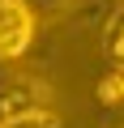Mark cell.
<instances>
[{
	"instance_id": "1",
	"label": "cell",
	"mask_w": 124,
	"mask_h": 128,
	"mask_svg": "<svg viewBox=\"0 0 124 128\" xmlns=\"http://www.w3.org/2000/svg\"><path fill=\"white\" fill-rule=\"evenodd\" d=\"M51 102V90L30 77V73H5L0 77V128H9L13 120L30 115V111H43Z\"/></svg>"
},
{
	"instance_id": "2",
	"label": "cell",
	"mask_w": 124,
	"mask_h": 128,
	"mask_svg": "<svg viewBox=\"0 0 124 128\" xmlns=\"http://www.w3.org/2000/svg\"><path fill=\"white\" fill-rule=\"evenodd\" d=\"M34 43V9L26 0H0V60H17Z\"/></svg>"
},
{
	"instance_id": "3",
	"label": "cell",
	"mask_w": 124,
	"mask_h": 128,
	"mask_svg": "<svg viewBox=\"0 0 124 128\" xmlns=\"http://www.w3.org/2000/svg\"><path fill=\"white\" fill-rule=\"evenodd\" d=\"M103 56L111 68H124V4L111 9V17L103 26Z\"/></svg>"
},
{
	"instance_id": "4",
	"label": "cell",
	"mask_w": 124,
	"mask_h": 128,
	"mask_svg": "<svg viewBox=\"0 0 124 128\" xmlns=\"http://www.w3.org/2000/svg\"><path fill=\"white\" fill-rule=\"evenodd\" d=\"M98 102H107V107L124 102V68H111V73L98 81Z\"/></svg>"
},
{
	"instance_id": "5",
	"label": "cell",
	"mask_w": 124,
	"mask_h": 128,
	"mask_svg": "<svg viewBox=\"0 0 124 128\" xmlns=\"http://www.w3.org/2000/svg\"><path fill=\"white\" fill-rule=\"evenodd\" d=\"M9 128H60V115H56L51 107H43V111H30V115L13 120Z\"/></svg>"
},
{
	"instance_id": "6",
	"label": "cell",
	"mask_w": 124,
	"mask_h": 128,
	"mask_svg": "<svg viewBox=\"0 0 124 128\" xmlns=\"http://www.w3.org/2000/svg\"><path fill=\"white\" fill-rule=\"evenodd\" d=\"M26 4H30L34 13H60V9H69L73 0H26Z\"/></svg>"
}]
</instances>
